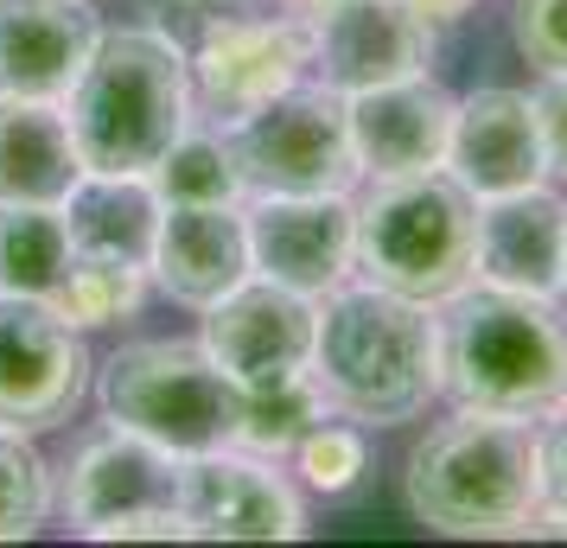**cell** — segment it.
<instances>
[{
  "mask_svg": "<svg viewBox=\"0 0 567 548\" xmlns=\"http://www.w3.org/2000/svg\"><path fill=\"white\" fill-rule=\"evenodd\" d=\"M312 383L338 415L363 427L414 421L440 395V319H427L421 300L377 281L319 293Z\"/></svg>",
  "mask_w": 567,
  "mask_h": 548,
  "instance_id": "1",
  "label": "cell"
},
{
  "mask_svg": "<svg viewBox=\"0 0 567 548\" xmlns=\"http://www.w3.org/2000/svg\"><path fill=\"white\" fill-rule=\"evenodd\" d=\"M409 510L440 536H529L542 517V434L529 415L460 409L409 453Z\"/></svg>",
  "mask_w": 567,
  "mask_h": 548,
  "instance_id": "2",
  "label": "cell"
},
{
  "mask_svg": "<svg viewBox=\"0 0 567 548\" xmlns=\"http://www.w3.org/2000/svg\"><path fill=\"white\" fill-rule=\"evenodd\" d=\"M440 390L460 409L548 415L567 402V319L542 293L460 288L440 300Z\"/></svg>",
  "mask_w": 567,
  "mask_h": 548,
  "instance_id": "3",
  "label": "cell"
},
{
  "mask_svg": "<svg viewBox=\"0 0 567 548\" xmlns=\"http://www.w3.org/2000/svg\"><path fill=\"white\" fill-rule=\"evenodd\" d=\"M64 122L83 173H154L192 128V58L166 32H103L83 77L64 96Z\"/></svg>",
  "mask_w": 567,
  "mask_h": 548,
  "instance_id": "4",
  "label": "cell"
},
{
  "mask_svg": "<svg viewBox=\"0 0 567 548\" xmlns=\"http://www.w3.org/2000/svg\"><path fill=\"white\" fill-rule=\"evenodd\" d=\"M358 205V268L389 293L440 307L478 281V198L446 166L389 173Z\"/></svg>",
  "mask_w": 567,
  "mask_h": 548,
  "instance_id": "5",
  "label": "cell"
},
{
  "mask_svg": "<svg viewBox=\"0 0 567 548\" xmlns=\"http://www.w3.org/2000/svg\"><path fill=\"white\" fill-rule=\"evenodd\" d=\"M96 395H103V415L115 427H134V434H147L154 446L179 453V459L236 446L243 383L205 344H179V339L122 344L96 376Z\"/></svg>",
  "mask_w": 567,
  "mask_h": 548,
  "instance_id": "6",
  "label": "cell"
},
{
  "mask_svg": "<svg viewBox=\"0 0 567 548\" xmlns=\"http://www.w3.org/2000/svg\"><path fill=\"white\" fill-rule=\"evenodd\" d=\"M249 198H312V192H351L358 147H351V108L332 83H293L281 96L249 108L224 128Z\"/></svg>",
  "mask_w": 567,
  "mask_h": 548,
  "instance_id": "7",
  "label": "cell"
},
{
  "mask_svg": "<svg viewBox=\"0 0 567 548\" xmlns=\"http://www.w3.org/2000/svg\"><path fill=\"white\" fill-rule=\"evenodd\" d=\"M179 485L185 459L154 446L134 427L109 421L103 434L78 446V459L64 472V517L96 542H179Z\"/></svg>",
  "mask_w": 567,
  "mask_h": 548,
  "instance_id": "8",
  "label": "cell"
},
{
  "mask_svg": "<svg viewBox=\"0 0 567 548\" xmlns=\"http://www.w3.org/2000/svg\"><path fill=\"white\" fill-rule=\"evenodd\" d=\"M90 390V351L52 300L0 293V421L58 427Z\"/></svg>",
  "mask_w": 567,
  "mask_h": 548,
  "instance_id": "9",
  "label": "cell"
},
{
  "mask_svg": "<svg viewBox=\"0 0 567 548\" xmlns=\"http://www.w3.org/2000/svg\"><path fill=\"white\" fill-rule=\"evenodd\" d=\"M312 64V13H268V20H210L192 58V103L210 122H243L249 108L281 96Z\"/></svg>",
  "mask_w": 567,
  "mask_h": 548,
  "instance_id": "10",
  "label": "cell"
},
{
  "mask_svg": "<svg viewBox=\"0 0 567 548\" xmlns=\"http://www.w3.org/2000/svg\"><path fill=\"white\" fill-rule=\"evenodd\" d=\"M243 217H249V261H256V275L307 293V300L344 288V275L358 261V205H351V192L256 198Z\"/></svg>",
  "mask_w": 567,
  "mask_h": 548,
  "instance_id": "11",
  "label": "cell"
},
{
  "mask_svg": "<svg viewBox=\"0 0 567 548\" xmlns=\"http://www.w3.org/2000/svg\"><path fill=\"white\" fill-rule=\"evenodd\" d=\"M434 64V20L409 0H338L312 13V71L338 96L421 77Z\"/></svg>",
  "mask_w": 567,
  "mask_h": 548,
  "instance_id": "12",
  "label": "cell"
},
{
  "mask_svg": "<svg viewBox=\"0 0 567 548\" xmlns=\"http://www.w3.org/2000/svg\"><path fill=\"white\" fill-rule=\"evenodd\" d=\"M179 523L198 542H293V536H307V510H300L293 485L230 446L185 459Z\"/></svg>",
  "mask_w": 567,
  "mask_h": 548,
  "instance_id": "13",
  "label": "cell"
},
{
  "mask_svg": "<svg viewBox=\"0 0 567 548\" xmlns=\"http://www.w3.org/2000/svg\"><path fill=\"white\" fill-rule=\"evenodd\" d=\"M312 325H319V300L268 281V275H249L205 307L198 344L236 383H275L293 370H312Z\"/></svg>",
  "mask_w": 567,
  "mask_h": 548,
  "instance_id": "14",
  "label": "cell"
},
{
  "mask_svg": "<svg viewBox=\"0 0 567 548\" xmlns=\"http://www.w3.org/2000/svg\"><path fill=\"white\" fill-rule=\"evenodd\" d=\"M96 45L90 0H0V96L64 103Z\"/></svg>",
  "mask_w": 567,
  "mask_h": 548,
  "instance_id": "15",
  "label": "cell"
},
{
  "mask_svg": "<svg viewBox=\"0 0 567 548\" xmlns=\"http://www.w3.org/2000/svg\"><path fill=\"white\" fill-rule=\"evenodd\" d=\"M446 173L472 198H504V192L542 185L548 179V159H542L536 103L523 90H472L465 103H453Z\"/></svg>",
  "mask_w": 567,
  "mask_h": 548,
  "instance_id": "16",
  "label": "cell"
},
{
  "mask_svg": "<svg viewBox=\"0 0 567 548\" xmlns=\"http://www.w3.org/2000/svg\"><path fill=\"white\" fill-rule=\"evenodd\" d=\"M351 108V147L370 179L389 173H434L446 166V141H453V96L440 90L427 71L402 83H377L344 96Z\"/></svg>",
  "mask_w": 567,
  "mask_h": 548,
  "instance_id": "17",
  "label": "cell"
},
{
  "mask_svg": "<svg viewBox=\"0 0 567 548\" xmlns=\"http://www.w3.org/2000/svg\"><path fill=\"white\" fill-rule=\"evenodd\" d=\"M561 268H567V198H555L548 185L478 198V281L555 300Z\"/></svg>",
  "mask_w": 567,
  "mask_h": 548,
  "instance_id": "18",
  "label": "cell"
},
{
  "mask_svg": "<svg viewBox=\"0 0 567 548\" xmlns=\"http://www.w3.org/2000/svg\"><path fill=\"white\" fill-rule=\"evenodd\" d=\"M147 268H154V281L173 300L205 313L210 300H224L236 281L256 275L243 205H166L159 210V236H154Z\"/></svg>",
  "mask_w": 567,
  "mask_h": 548,
  "instance_id": "19",
  "label": "cell"
},
{
  "mask_svg": "<svg viewBox=\"0 0 567 548\" xmlns=\"http://www.w3.org/2000/svg\"><path fill=\"white\" fill-rule=\"evenodd\" d=\"M78 179L83 159L64 108L0 96V205H64Z\"/></svg>",
  "mask_w": 567,
  "mask_h": 548,
  "instance_id": "20",
  "label": "cell"
},
{
  "mask_svg": "<svg viewBox=\"0 0 567 548\" xmlns=\"http://www.w3.org/2000/svg\"><path fill=\"white\" fill-rule=\"evenodd\" d=\"M58 210H64V230H71L78 256H115L147 268L166 205L147 185V173H83Z\"/></svg>",
  "mask_w": 567,
  "mask_h": 548,
  "instance_id": "21",
  "label": "cell"
},
{
  "mask_svg": "<svg viewBox=\"0 0 567 548\" xmlns=\"http://www.w3.org/2000/svg\"><path fill=\"white\" fill-rule=\"evenodd\" d=\"M71 261H78V249H71L58 205H0V293L52 300Z\"/></svg>",
  "mask_w": 567,
  "mask_h": 548,
  "instance_id": "22",
  "label": "cell"
},
{
  "mask_svg": "<svg viewBox=\"0 0 567 548\" xmlns=\"http://www.w3.org/2000/svg\"><path fill=\"white\" fill-rule=\"evenodd\" d=\"M326 409H332V402L312 383V370H293V376H275V383H243V402H236V446L281 459V453H293V446L326 421Z\"/></svg>",
  "mask_w": 567,
  "mask_h": 548,
  "instance_id": "23",
  "label": "cell"
},
{
  "mask_svg": "<svg viewBox=\"0 0 567 548\" xmlns=\"http://www.w3.org/2000/svg\"><path fill=\"white\" fill-rule=\"evenodd\" d=\"M147 185L159 192V205H243V173H236V154L224 134L210 128H185L159 166L147 173Z\"/></svg>",
  "mask_w": 567,
  "mask_h": 548,
  "instance_id": "24",
  "label": "cell"
},
{
  "mask_svg": "<svg viewBox=\"0 0 567 548\" xmlns=\"http://www.w3.org/2000/svg\"><path fill=\"white\" fill-rule=\"evenodd\" d=\"M141 293H147V268L141 261H115V256H78L71 275L58 281L52 307L78 332L90 325H122V319L141 313Z\"/></svg>",
  "mask_w": 567,
  "mask_h": 548,
  "instance_id": "25",
  "label": "cell"
},
{
  "mask_svg": "<svg viewBox=\"0 0 567 548\" xmlns=\"http://www.w3.org/2000/svg\"><path fill=\"white\" fill-rule=\"evenodd\" d=\"M52 510V472L32 453L27 427L0 421V542H27Z\"/></svg>",
  "mask_w": 567,
  "mask_h": 548,
  "instance_id": "26",
  "label": "cell"
},
{
  "mask_svg": "<svg viewBox=\"0 0 567 548\" xmlns=\"http://www.w3.org/2000/svg\"><path fill=\"white\" fill-rule=\"evenodd\" d=\"M293 453H300V478H307L312 492H326V497H344L363 478V466H370L363 434L358 427H332V421H319Z\"/></svg>",
  "mask_w": 567,
  "mask_h": 548,
  "instance_id": "27",
  "label": "cell"
},
{
  "mask_svg": "<svg viewBox=\"0 0 567 548\" xmlns=\"http://www.w3.org/2000/svg\"><path fill=\"white\" fill-rule=\"evenodd\" d=\"M511 32L542 77L567 71V0H511Z\"/></svg>",
  "mask_w": 567,
  "mask_h": 548,
  "instance_id": "28",
  "label": "cell"
},
{
  "mask_svg": "<svg viewBox=\"0 0 567 548\" xmlns=\"http://www.w3.org/2000/svg\"><path fill=\"white\" fill-rule=\"evenodd\" d=\"M536 529H561L567 536V415L548 421L542 434V517Z\"/></svg>",
  "mask_w": 567,
  "mask_h": 548,
  "instance_id": "29",
  "label": "cell"
},
{
  "mask_svg": "<svg viewBox=\"0 0 567 548\" xmlns=\"http://www.w3.org/2000/svg\"><path fill=\"white\" fill-rule=\"evenodd\" d=\"M529 103H536V128H542V159H548L555 179H567V71H548Z\"/></svg>",
  "mask_w": 567,
  "mask_h": 548,
  "instance_id": "30",
  "label": "cell"
},
{
  "mask_svg": "<svg viewBox=\"0 0 567 548\" xmlns=\"http://www.w3.org/2000/svg\"><path fill=\"white\" fill-rule=\"evenodd\" d=\"M414 13H427V20H434V27H446V20H460L465 7H472V0H409Z\"/></svg>",
  "mask_w": 567,
  "mask_h": 548,
  "instance_id": "31",
  "label": "cell"
},
{
  "mask_svg": "<svg viewBox=\"0 0 567 548\" xmlns=\"http://www.w3.org/2000/svg\"><path fill=\"white\" fill-rule=\"evenodd\" d=\"M166 13H210V7H230V0H159Z\"/></svg>",
  "mask_w": 567,
  "mask_h": 548,
  "instance_id": "32",
  "label": "cell"
},
{
  "mask_svg": "<svg viewBox=\"0 0 567 548\" xmlns=\"http://www.w3.org/2000/svg\"><path fill=\"white\" fill-rule=\"evenodd\" d=\"M300 13H326V7H338V0H293Z\"/></svg>",
  "mask_w": 567,
  "mask_h": 548,
  "instance_id": "33",
  "label": "cell"
},
{
  "mask_svg": "<svg viewBox=\"0 0 567 548\" xmlns=\"http://www.w3.org/2000/svg\"><path fill=\"white\" fill-rule=\"evenodd\" d=\"M561 293H567V268H561Z\"/></svg>",
  "mask_w": 567,
  "mask_h": 548,
  "instance_id": "34",
  "label": "cell"
}]
</instances>
